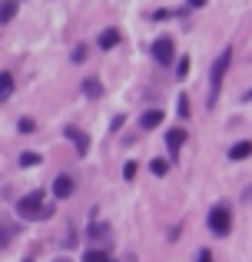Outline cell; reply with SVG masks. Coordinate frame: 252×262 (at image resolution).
Masks as SVG:
<instances>
[{"label": "cell", "mask_w": 252, "mask_h": 262, "mask_svg": "<svg viewBox=\"0 0 252 262\" xmlns=\"http://www.w3.org/2000/svg\"><path fill=\"white\" fill-rule=\"evenodd\" d=\"M17 212L27 219V223H33V219H50L53 216V209L43 203V196H40V192H27V196L17 203Z\"/></svg>", "instance_id": "obj_1"}, {"label": "cell", "mask_w": 252, "mask_h": 262, "mask_svg": "<svg viewBox=\"0 0 252 262\" xmlns=\"http://www.w3.org/2000/svg\"><path fill=\"white\" fill-rule=\"evenodd\" d=\"M229 60H233V50H222L219 57H216V63H213V73H209V106H216V100H219V86H222V77H226V70H229Z\"/></svg>", "instance_id": "obj_2"}, {"label": "cell", "mask_w": 252, "mask_h": 262, "mask_svg": "<svg viewBox=\"0 0 252 262\" xmlns=\"http://www.w3.org/2000/svg\"><path fill=\"white\" fill-rule=\"evenodd\" d=\"M209 229H213L216 236H229V229H233V212H229V206H216V209L209 212Z\"/></svg>", "instance_id": "obj_3"}, {"label": "cell", "mask_w": 252, "mask_h": 262, "mask_svg": "<svg viewBox=\"0 0 252 262\" xmlns=\"http://www.w3.org/2000/svg\"><path fill=\"white\" fill-rule=\"evenodd\" d=\"M153 57H156V63H173V57H176L173 40H169V37H159L153 43Z\"/></svg>", "instance_id": "obj_4"}, {"label": "cell", "mask_w": 252, "mask_h": 262, "mask_svg": "<svg viewBox=\"0 0 252 262\" xmlns=\"http://www.w3.org/2000/svg\"><path fill=\"white\" fill-rule=\"evenodd\" d=\"M63 136H66V140H73V146H77V153H80V156L86 153L90 140H86V133H83V129H77V126H66V129H63Z\"/></svg>", "instance_id": "obj_5"}, {"label": "cell", "mask_w": 252, "mask_h": 262, "mask_svg": "<svg viewBox=\"0 0 252 262\" xmlns=\"http://www.w3.org/2000/svg\"><path fill=\"white\" fill-rule=\"evenodd\" d=\"M70 192H73V179L70 176H57L53 179V196L57 199H66Z\"/></svg>", "instance_id": "obj_6"}, {"label": "cell", "mask_w": 252, "mask_h": 262, "mask_svg": "<svg viewBox=\"0 0 252 262\" xmlns=\"http://www.w3.org/2000/svg\"><path fill=\"white\" fill-rule=\"evenodd\" d=\"M182 143H186V129H169L166 133V146L173 149V160H176V153H179Z\"/></svg>", "instance_id": "obj_7"}, {"label": "cell", "mask_w": 252, "mask_h": 262, "mask_svg": "<svg viewBox=\"0 0 252 262\" xmlns=\"http://www.w3.org/2000/svg\"><path fill=\"white\" fill-rule=\"evenodd\" d=\"M159 123H163V110H146V113L140 116L143 129H153V126H159Z\"/></svg>", "instance_id": "obj_8"}, {"label": "cell", "mask_w": 252, "mask_h": 262, "mask_svg": "<svg viewBox=\"0 0 252 262\" xmlns=\"http://www.w3.org/2000/svg\"><path fill=\"white\" fill-rule=\"evenodd\" d=\"M17 17V0H0V24H10Z\"/></svg>", "instance_id": "obj_9"}, {"label": "cell", "mask_w": 252, "mask_h": 262, "mask_svg": "<svg viewBox=\"0 0 252 262\" xmlns=\"http://www.w3.org/2000/svg\"><path fill=\"white\" fill-rule=\"evenodd\" d=\"M117 43H120V30H113V27H110V30L100 33V47H103V50H113Z\"/></svg>", "instance_id": "obj_10"}, {"label": "cell", "mask_w": 252, "mask_h": 262, "mask_svg": "<svg viewBox=\"0 0 252 262\" xmlns=\"http://www.w3.org/2000/svg\"><path fill=\"white\" fill-rule=\"evenodd\" d=\"M10 93H13V73H0V103L10 100Z\"/></svg>", "instance_id": "obj_11"}, {"label": "cell", "mask_w": 252, "mask_h": 262, "mask_svg": "<svg viewBox=\"0 0 252 262\" xmlns=\"http://www.w3.org/2000/svg\"><path fill=\"white\" fill-rule=\"evenodd\" d=\"M249 153H252V143H246V140H242V143H236V146L229 149V160H246Z\"/></svg>", "instance_id": "obj_12"}, {"label": "cell", "mask_w": 252, "mask_h": 262, "mask_svg": "<svg viewBox=\"0 0 252 262\" xmlns=\"http://www.w3.org/2000/svg\"><path fill=\"white\" fill-rule=\"evenodd\" d=\"M149 169H153L156 176H166L169 173V160H153V163H149Z\"/></svg>", "instance_id": "obj_13"}, {"label": "cell", "mask_w": 252, "mask_h": 262, "mask_svg": "<svg viewBox=\"0 0 252 262\" xmlns=\"http://www.w3.org/2000/svg\"><path fill=\"white\" fill-rule=\"evenodd\" d=\"M83 93H86V96H100V93H103V86H100L97 80L90 77V80H86V83H83Z\"/></svg>", "instance_id": "obj_14"}, {"label": "cell", "mask_w": 252, "mask_h": 262, "mask_svg": "<svg viewBox=\"0 0 252 262\" xmlns=\"http://www.w3.org/2000/svg\"><path fill=\"white\" fill-rule=\"evenodd\" d=\"M83 262H106V252H103V249H86Z\"/></svg>", "instance_id": "obj_15"}, {"label": "cell", "mask_w": 252, "mask_h": 262, "mask_svg": "<svg viewBox=\"0 0 252 262\" xmlns=\"http://www.w3.org/2000/svg\"><path fill=\"white\" fill-rule=\"evenodd\" d=\"M37 163H40L37 153H24V156H20V166H37Z\"/></svg>", "instance_id": "obj_16"}, {"label": "cell", "mask_w": 252, "mask_h": 262, "mask_svg": "<svg viewBox=\"0 0 252 262\" xmlns=\"http://www.w3.org/2000/svg\"><path fill=\"white\" fill-rule=\"evenodd\" d=\"M7 243H10V229H7V226H0V249H4Z\"/></svg>", "instance_id": "obj_17"}, {"label": "cell", "mask_w": 252, "mask_h": 262, "mask_svg": "<svg viewBox=\"0 0 252 262\" xmlns=\"http://www.w3.org/2000/svg\"><path fill=\"white\" fill-rule=\"evenodd\" d=\"M176 73H179V77H186V73H189V60H179V63H176Z\"/></svg>", "instance_id": "obj_18"}, {"label": "cell", "mask_w": 252, "mask_h": 262, "mask_svg": "<svg viewBox=\"0 0 252 262\" xmlns=\"http://www.w3.org/2000/svg\"><path fill=\"white\" fill-rule=\"evenodd\" d=\"M179 116H189V100L186 96H179Z\"/></svg>", "instance_id": "obj_19"}, {"label": "cell", "mask_w": 252, "mask_h": 262, "mask_svg": "<svg viewBox=\"0 0 252 262\" xmlns=\"http://www.w3.org/2000/svg\"><path fill=\"white\" fill-rule=\"evenodd\" d=\"M123 176H126V179L136 176V163H126V166H123Z\"/></svg>", "instance_id": "obj_20"}, {"label": "cell", "mask_w": 252, "mask_h": 262, "mask_svg": "<svg viewBox=\"0 0 252 262\" xmlns=\"http://www.w3.org/2000/svg\"><path fill=\"white\" fill-rule=\"evenodd\" d=\"M20 133H33V120H20Z\"/></svg>", "instance_id": "obj_21"}, {"label": "cell", "mask_w": 252, "mask_h": 262, "mask_svg": "<svg viewBox=\"0 0 252 262\" xmlns=\"http://www.w3.org/2000/svg\"><path fill=\"white\" fill-rule=\"evenodd\" d=\"M73 60H77V63H80V60H86V47H77V50H73Z\"/></svg>", "instance_id": "obj_22"}, {"label": "cell", "mask_w": 252, "mask_h": 262, "mask_svg": "<svg viewBox=\"0 0 252 262\" xmlns=\"http://www.w3.org/2000/svg\"><path fill=\"white\" fill-rule=\"evenodd\" d=\"M196 262H213V256H209V249H199V256H196Z\"/></svg>", "instance_id": "obj_23"}, {"label": "cell", "mask_w": 252, "mask_h": 262, "mask_svg": "<svg viewBox=\"0 0 252 262\" xmlns=\"http://www.w3.org/2000/svg\"><path fill=\"white\" fill-rule=\"evenodd\" d=\"M189 4H193V7H202V4H206V0H189Z\"/></svg>", "instance_id": "obj_24"}, {"label": "cell", "mask_w": 252, "mask_h": 262, "mask_svg": "<svg viewBox=\"0 0 252 262\" xmlns=\"http://www.w3.org/2000/svg\"><path fill=\"white\" fill-rule=\"evenodd\" d=\"M57 262H70V259H57Z\"/></svg>", "instance_id": "obj_25"}, {"label": "cell", "mask_w": 252, "mask_h": 262, "mask_svg": "<svg viewBox=\"0 0 252 262\" xmlns=\"http://www.w3.org/2000/svg\"><path fill=\"white\" fill-rule=\"evenodd\" d=\"M106 262H110V259H106Z\"/></svg>", "instance_id": "obj_26"}]
</instances>
